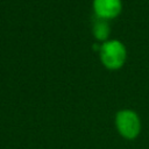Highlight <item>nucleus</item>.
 <instances>
[{
    "label": "nucleus",
    "instance_id": "f257e3e1",
    "mask_svg": "<svg viewBox=\"0 0 149 149\" xmlns=\"http://www.w3.org/2000/svg\"><path fill=\"white\" fill-rule=\"evenodd\" d=\"M127 58V50L122 42L108 40L100 47V59L105 68L109 70L120 69Z\"/></svg>",
    "mask_w": 149,
    "mask_h": 149
},
{
    "label": "nucleus",
    "instance_id": "f03ea898",
    "mask_svg": "<svg viewBox=\"0 0 149 149\" xmlns=\"http://www.w3.org/2000/svg\"><path fill=\"white\" fill-rule=\"evenodd\" d=\"M115 127L126 140H134L141 132V120L133 109H121L115 115Z\"/></svg>",
    "mask_w": 149,
    "mask_h": 149
},
{
    "label": "nucleus",
    "instance_id": "7ed1b4c3",
    "mask_svg": "<svg viewBox=\"0 0 149 149\" xmlns=\"http://www.w3.org/2000/svg\"><path fill=\"white\" fill-rule=\"evenodd\" d=\"M121 0H93V10L98 19L112 20L121 13Z\"/></svg>",
    "mask_w": 149,
    "mask_h": 149
},
{
    "label": "nucleus",
    "instance_id": "20e7f679",
    "mask_svg": "<svg viewBox=\"0 0 149 149\" xmlns=\"http://www.w3.org/2000/svg\"><path fill=\"white\" fill-rule=\"evenodd\" d=\"M93 34H94V36H95L97 40L106 42L107 41V37L109 35V26H108L107 21L106 20L98 19L94 22V26H93Z\"/></svg>",
    "mask_w": 149,
    "mask_h": 149
}]
</instances>
